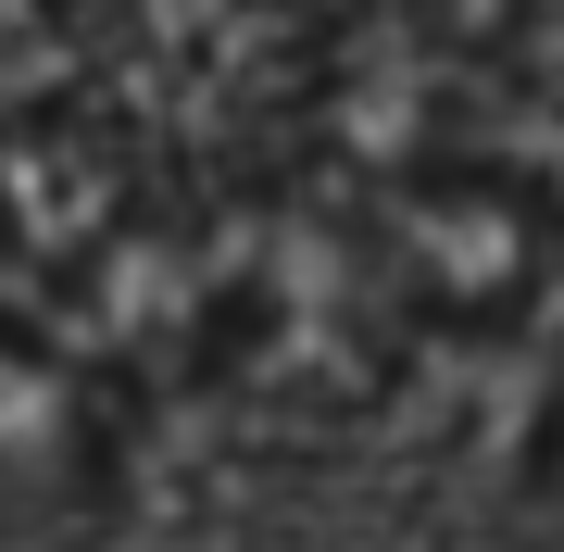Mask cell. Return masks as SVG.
Listing matches in <instances>:
<instances>
[{
	"label": "cell",
	"instance_id": "1",
	"mask_svg": "<svg viewBox=\"0 0 564 552\" xmlns=\"http://www.w3.org/2000/svg\"><path fill=\"white\" fill-rule=\"evenodd\" d=\"M540 477H552V490H564V414H552V452H540Z\"/></svg>",
	"mask_w": 564,
	"mask_h": 552
}]
</instances>
